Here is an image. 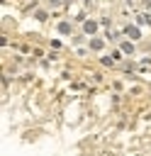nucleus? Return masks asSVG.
<instances>
[{
	"label": "nucleus",
	"instance_id": "obj_3",
	"mask_svg": "<svg viewBox=\"0 0 151 156\" xmlns=\"http://www.w3.org/2000/svg\"><path fill=\"white\" fill-rule=\"evenodd\" d=\"M90 46H93V49H100V46H102V42H100V39H93Z\"/></svg>",
	"mask_w": 151,
	"mask_h": 156
},
{
	"label": "nucleus",
	"instance_id": "obj_1",
	"mask_svg": "<svg viewBox=\"0 0 151 156\" xmlns=\"http://www.w3.org/2000/svg\"><path fill=\"white\" fill-rule=\"evenodd\" d=\"M127 34H129L132 39H139V29H137V27H127Z\"/></svg>",
	"mask_w": 151,
	"mask_h": 156
},
{
	"label": "nucleus",
	"instance_id": "obj_4",
	"mask_svg": "<svg viewBox=\"0 0 151 156\" xmlns=\"http://www.w3.org/2000/svg\"><path fill=\"white\" fill-rule=\"evenodd\" d=\"M122 51H127V54H132V44H129V42H124V44H122Z\"/></svg>",
	"mask_w": 151,
	"mask_h": 156
},
{
	"label": "nucleus",
	"instance_id": "obj_2",
	"mask_svg": "<svg viewBox=\"0 0 151 156\" xmlns=\"http://www.w3.org/2000/svg\"><path fill=\"white\" fill-rule=\"evenodd\" d=\"M95 29H98L95 22H85V32H95Z\"/></svg>",
	"mask_w": 151,
	"mask_h": 156
}]
</instances>
